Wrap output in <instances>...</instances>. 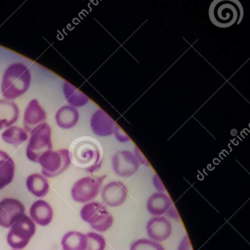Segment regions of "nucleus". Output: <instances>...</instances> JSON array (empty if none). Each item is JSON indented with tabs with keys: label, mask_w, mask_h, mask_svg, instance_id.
I'll use <instances>...</instances> for the list:
<instances>
[{
	"label": "nucleus",
	"mask_w": 250,
	"mask_h": 250,
	"mask_svg": "<svg viewBox=\"0 0 250 250\" xmlns=\"http://www.w3.org/2000/svg\"><path fill=\"white\" fill-rule=\"evenodd\" d=\"M69 151L71 163L77 167L93 172L102 159V147L97 140L83 137L74 140Z\"/></svg>",
	"instance_id": "nucleus-1"
},
{
	"label": "nucleus",
	"mask_w": 250,
	"mask_h": 250,
	"mask_svg": "<svg viewBox=\"0 0 250 250\" xmlns=\"http://www.w3.org/2000/svg\"><path fill=\"white\" fill-rule=\"evenodd\" d=\"M31 74L24 64H11L2 76L1 90L7 100H14L26 93L31 84Z\"/></svg>",
	"instance_id": "nucleus-2"
},
{
	"label": "nucleus",
	"mask_w": 250,
	"mask_h": 250,
	"mask_svg": "<svg viewBox=\"0 0 250 250\" xmlns=\"http://www.w3.org/2000/svg\"><path fill=\"white\" fill-rule=\"evenodd\" d=\"M234 1H214L209 9L212 23L222 28L230 27L238 21L242 12L240 5Z\"/></svg>",
	"instance_id": "nucleus-3"
},
{
	"label": "nucleus",
	"mask_w": 250,
	"mask_h": 250,
	"mask_svg": "<svg viewBox=\"0 0 250 250\" xmlns=\"http://www.w3.org/2000/svg\"><path fill=\"white\" fill-rule=\"evenodd\" d=\"M80 215L84 222L98 232H106L113 224V216L106 206L99 202H92L83 206Z\"/></svg>",
	"instance_id": "nucleus-4"
},
{
	"label": "nucleus",
	"mask_w": 250,
	"mask_h": 250,
	"mask_svg": "<svg viewBox=\"0 0 250 250\" xmlns=\"http://www.w3.org/2000/svg\"><path fill=\"white\" fill-rule=\"evenodd\" d=\"M36 230L34 222L24 213L19 216L11 227L7 241L13 249L21 250L27 247Z\"/></svg>",
	"instance_id": "nucleus-5"
},
{
	"label": "nucleus",
	"mask_w": 250,
	"mask_h": 250,
	"mask_svg": "<svg viewBox=\"0 0 250 250\" xmlns=\"http://www.w3.org/2000/svg\"><path fill=\"white\" fill-rule=\"evenodd\" d=\"M42 167V174L48 178L58 176L68 169L71 165L69 151L67 149L50 150L43 153L39 159Z\"/></svg>",
	"instance_id": "nucleus-6"
},
{
	"label": "nucleus",
	"mask_w": 250,
	"mask_h": 250,
	"mask_svg": "<svg viewBox=\"0 0 250 250\" xmlns=\"http://www.w3.org/2000/svg\"><path fill=\"white\" fill-rule=\"evenodd\" d=\"M52 129L45 123L39 129L32 134L27 147V156L29 160L38 163L39 158L47 151L52 150Z\"/></svg>",
	"instance_id": "nucleus-7"
},
{
	"label": "nucleus",
	"mask_w": 250,
	"mask_h": 250,
	"mask_svg": "<svg viewBox=\"0 0 250 250\" xmlns=\"http://www.w3.org/2000/svg\"><path fill=\"white\" fill-rule=\"evenodd\" d=\"M104 177H84L77 181L71 188L74 201L84 203L96 198L100 191Z\"/></svg>",
	"instance_id": "nucleus-8"
},
{
	"label": "nucleus",
	"mask_w": 250,
	"mask_h": 250,
	"mask_svg": "<svg viewBox=\"0 0 250 250\" xmlns=\"http://www.w3.org/2000/svg\"><path fill=\"white\" fill-rule=\"evenodd\" d=\"M149 213L155 216H166L172 219H179L178 212L170 197L164 192L154 193L147 202Z\"/></svg>",
	"instance_id": "nucleus-9"
},
{
	"label": "nucleus",
	"mask_w": 250,
	"mask_h": 250,
	"mask_svg": "<svg viewBox=\"0 0 250 250\" xmlns=\"http://www.w3.org/2000/svg\"><path fill=\"white\" fill-rule=\"evenodd\" d=\"M24 205L17 199L6 198L0 202V226L9 228L17 218L25 213Z\"/></svg>",
	"instance_id": "nucleus-10"
},
{
	"label": "nucleus",
	"mask_w": 250,
	"mask_h": 250,
	"mask_svg": "<svg viewBox=\"0 0 250 250\" xmlns=\"http://www.w3.org/2000/svg\"><path fill=\"white\" fill-rule=\"evenodd\" d=\"M46 113L37 99H33L26 108L24 115V126L29 134H33L46 123Z\"/></svg>",
	"instance_id": "nucleus-11"
},
{
	"label": "nucleus",
	"mask_w": 250,
	"mask_h": 250,
	"mask_svg": "<svg viewBox=\"0 0 250 250\" xmlns=\"http://www.w3.org/2000/svg\"><path fill=\"white\" fill-rule=\"evenodd\" d=\"M128 196L126 186L121 181H112L105 185L102 191L104 203L110 207H118L124 204Z\"/></svg>",
	"instance_id": "nucleus-12"
},
{
	"label": "nucleus",
	"mask_w": 250,
	"mask_h": 250,
	"mask_svg": "<svg viewBox=\"0 0 250 250\" xmlns=\"http://www.w3.org/2000/svg\"><path fill=\"white\" fill-rule=\"evenodd\" d=\"M146 229L150 240L162 242L170 236L172 227L170 222L165 216H153L147 222Z\"/></svg>",
	"instance_id": "nucleus-13"
},
{
	"label": "nucleus",
	"mask_w": 250,
	"mask_h": 250,
	"mask_svg": "<svg viewBox=\"0 0 250 250\" xmlns=\"http://www.w3.org/2000/svg\"><path fill=\"white\" fill-rule=\"evenodd\" d=\"M31 219L41 226H47L53 219V210L50 205L43 200L33 203L30 209Z\"/></svg>",
	"instance_id": "nucleus-14"
},
{
	"label": "nucleus",
	"mask_w": 250,
	"mask_h": 250,
	"mask_svg": "<svg viewBox=\"0 0 250 250\" xmlns=\"http://www.w3.org/2000/svg\"><path fill=\"white\" fill-rule=\"evenodd\" d=\"M138 168V163L134 158L125 153L117 156L113 162L114 171L123 178H128L134 175Z\"/></svg>",
	"instance_id": "nucleus-15"
},
{
	"label": "nucleus",
	"mask_w": 250,
	"mask_h": 250,
	"mask_svg": "<svg viewBox=\"0 0 250 250\" xmlns=\"http://www.w3.org/2000/svg\"><path fill=\"white\" fill-rule=\"evenodd\" d=\"M20 109L15 102L7 99L0 100V124L4 128L12 126L18 121Z\"/></svg>",
	"instance_id": "nucleus-16"
},
{
	"label": "nucleus",
	"mask_w": 250,
	"mask_h": 250,
	"mask_svg": "<svg viewBox=\"0 0 250 250\" xmlns=\"http://www.w3.org/2000/svg\"><path fill=\"white\" fill-rule=\"evenodd\" d=\"M15 175V163L12 158L0 150V190L9 185Z\"/></svg>",
	"instance_id": "nucleus-17"
},
{
	"label": "nucleus",
	"mask_w": 250,
	"mask_h": 250,
	"mask_svg": "<svg viewBox=\"0 0 250 250\" xmlns=\"http://www.w3.org/2000/svg\"><path fill=\"white\" fill-rule=\"evenodd\" d=\"M57 124L62 129H70L77 125L79 121V112L75 107L63 106L60 108L55 115Z\"/></svg>",
	"instance_id": "nucleus-18"
},
{
	"label": "nucleus",
	"mask_w": 250,
	"mask_h": 250,
	"mask_svg": "<svg viewBox=\"0 0 250 250\" xmlns=\"http://www.w3.org/2000/svg\"><path fill=\"white\" fill-rule=\"evenodd\" d=\"M27 187L29 191L37 197H45L49 191V184L43 175L39 173L32 174L27 179Z\"/></svg>",
	"instance_id": "nucleus-19"
},
{
	"label": "nucleus",
	"mask_w": 250,
	"mask_h": 250,
	"mask_svg": "<svg viewBox=\"0 0 250 250\" xmlns=\"http://www.w3.org/2000/svg\"><path fill=\"white\" fill-rule=\"evenodd\" d=\"M61 243L63 250H86L87 238L85 234L70 231L64 235Z\"/></svg>",
	"instance_id": "nucleus-20"
},
{
	"label": "nucleus",
	"mask_w": 250,
	"mask_h": 250,
	"mask_svg": "<svg viewBox=\"0 0 250 250\" xmlns=\"http://www.w3.org/2000/svg\"><path fill=\"white\" fill-rule=\"evenodd\" d=\"M2 138L8 144L17 146L27 141L28 134L24 128L13 125L2 133Z\"/></svg>",
	"instance_id": "nucleus-21"
},
{
	"label": "nucleus",
	"mask_w": 250,
	"mask_h": 250,
	"mask_svg": "<svg viewBox=\"0 0 250 250\" xmlns=\"http://www.w3.org/2000/svg\"><path fill=\"white\" fill-rule=\"evenodd\" d=\"M63 93L67 102L71 106H83L87 102V98L68 82L63 83Z\"/></svg>",
	"instance_id": "nucleus-22"
},
{
	"label": "nucleus",
	"mask_w": 250,
	"mask_h": 250,
	"mask_svg": "<svg viewBox=\"0 0 250 250\" xmlns=\"http://www.w3.org/2000/svg\"><path fill=\"white\" fill-rule=\"evenodd\" d=\"M87 238V246L86 250H104L106 248V241L103 235L95 232L86 234Z\"/></svg>",
	"instance_id": "nucleus-23"
},
{
	"label": "nucleus",
	"mask_w": 250,
	"mask_h": 250,
	"mask_svg": "<svg viewBox=\"0 0 250 250\" xmlns=\"http://www.w3.org/2000/svg\"><path fill=\"white\" fill-rule=\"evenodd\" d=\"M130 250H165V248L160 243L141 238L133 243Z\"/></svg>",
	"instance_id": "nucleus-24"
},
{
	"label": "nucleus",
	"mask_w": 250,
	"mask_h": 250,
	"mask_svg": "<svg viewBox=\"0 0 250 250\" xmlns=\"http://www.w3.org/2000/svg\"><path fill=\"white\" fill-rule=\"evenodd\" d=\"M178 250H193L189 238L187 235L184 236L178 245Z\"/></svg>",
	"instance_id": "nucleus-25"
},
{
	"label": "nucleus",
	"mask_w": 250,
	"mask_h": 250,
	"mask_svg": "<svg viewBox=\"0 0 250 250\" xmlns=\"http://www.w3.org/2000/svg\"><path fill=\"white\" fill-rule=\"evenodd\" d=\"M153 184H154L155 188L158 190L159 192H164L165 191V186L157 175H155L153 178Z\"/></svg>",
	"instance_id": "nucleus-26"
},
{
	"label": "nucleus",
	"mask_w": 250,
	"mask_h": 250,
	"mask_svg": "<svg viewBox=\"0 0 250 250\" xmlns=\"http://www.w3.org/2000/svg\"><path fill=\"white\" fill-rule=\"evenodd\" d=\"M2 128H3V127H2V125L0 124V130L2 129Z\"/></svg>",
	"instance_id": "nucleus-27"
},
{
	"label": "nucleus",
	"mask_w": 250,
	"mask_h": 250,
	"mask_svg": "<svg viewBox=\"0 0 250 250\" xmlns=\"http://www.w3.org/2000/svg\"></svg>",
	"instance_id": "nucleus-28"
}]
</instances>
